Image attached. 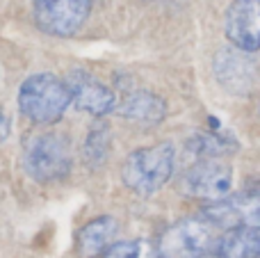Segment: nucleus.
Returning <instances> with one entry per match:
<instances>
[{
	"mask_svg": "<svg viewBox=\"0 0 260 258\" xmlns=\"http://www.w3.org/2000/svg\"><path fill=\"white\" fill-rule=\"evenodd\" d=\"M71 105V89L67 80H59L53 73H35L25 78L18 89V108L39 126H50L59 121Z\"/></svg>",
	"mask_w": 260,
	"mask_h": 258,
	"instance_id": "nucleus-1",
	"label": "nucleus"
},
{
	"mask_svg": "<svg viewBox=\"0 0 260 258\" xmlns=\"http://www.w3.org/2000/svg\"><path fill=\"white\" fill-rule=\"evenodd\" d=\"M171 174H174V146L167 142L133 151L121 167L123 183L137 195L157 192L171 178Z\"/></svg>",
	"mask_w": 260,
	"mask_h": 258,
	"instance_id": "nucleus-2",
	"label": "nucleus"
},
{
	"mask_svg": "<svg viewBox=\"0 0 260 258\" xmlns=\"http://www.w3.org/2000/svg\"><path fill=\"white\" fill-rule=\"evenodd\" d=\"M217 227L206 217H185L171 224L157 240L160 258H206L215 256Z\"/></svg>",
	"mask_w": 260,
	"mask_h": 258,
	"instance_id": "nucleus-3",
	"label": "nucleus"
},
{
	"mask_svg": "<svg viewBox=\"0 0 260 258\" xmlns=\"http://www.w3.org/2000/svg\"><path fill=\"white\" fill-rule=\"evenodd\" d=\"M71 165H73L71 144H69V140L64 135L46 133V135L35 137L25 146L23 167L39 183H53L64 178L71 172Z\"/></svg>",
	"mask_w": 260,
	"mask_h": 258,
	"instance_id": "nucleus-4",
	"label": "nucleus"
},
{
	"mask_svg": "<svg viewBox=\"0 0 260 258\" xmlns=\"http://www.w3.org/2000/svg\"><path fill=\"white\" fill-rule=\"evenodd\" d=\"M231 185H233V169L215 158H201L180 178V187L185 195L208 204L229 197Z\"/></svg>",
	"mask_w": 260,
	"mask_h": 258,
	"instance_id": "nucleus-5",
	"label": "nucleus"
},
{
	"mask_svg": "<svg viewBox=\"0 0 260 258\" xmlns=\"http://www.w3.org/2000/svg\"><path fill=\"white\" fill-rule=\"evenodd\" d=\"M94 0H32L37 25L53 37H71L82 27Z\"/></svg>",
	"mask_w": 260,
	"mask_h": 258,
	"instance_id": "nucleus-6",
	"label": "nucleus"
},
{
	"mask_svg": "<svg viewBox=\"0 0 260 258\" xmlns=\"http://www.w3.org/2000/svg\"><path fill=\"white\" fill-rule=\"evenodd\" d=\"M258 204L260 195L256 185H249L235 197H224L219 201H210L203 210V217L217 229H235V227H258Z\"/></svg>",
	"mask_w": 260,
	"mask_h": 258,
	"instance_id": "nucleus-7",
	"label": "nucleus"
},
{
	"mask_svg": "<svg viewBox=\"0 0 260 258\" xmlns=\"http://www.w3.org/2000/svg\"><path fill=\"white\" fill-rule=\"evenodd\" d=\"M253 53H244L240 48L219 50L215 57V76L224 89L231 94H253L256 89V64L249 57Z\"/></svg>",
	"mask_w": 260,
	"mask_h": 258,
	"instance_id": "nucleus-8",
	"label": "nucleus"
},
{
	"mask_svg": "<svg viewBox=\"0 0 260 258\" xmlns=\"http://www.w3.org/2000/svg\"><path fill=\"white\" fill-rule=\"evenodd\" d=\"M226 35L235 48L244 53H256L260 46L258 0H233L226 14Z\"/></svg>",
	"mask_w": 260,
	"mask_h": 258,
	"instance_id": "nucleus-9",
	"label": "nucleus"
},
{
	"mask_svg": "<svg viewBox=\"0 0 260 258\" xmlns=\"http://www.w3.org/2000/svg\"><path fill=\"white\" fill-rule=\"evenodd\" d=\"M71 89V103L82 112H89L94 117L112 112L117 99L110 87H105L101 80L87 76V73H73V78L67 82Z\"/></svg>",
	"mask_w": 260,
	"mask_h": 258,
	"instance_id": "nucleus-10",
	"label": "nucleus"
},
{
	"mask_svg": "<svg viewBox=\"0 0 260 258\" xmlns=\"http://www.w3.org/2000/svg\"><path fill=\"white\" fill-rule=\"evenodd\" d=\"M117 231H119V224L110 215H103V217H96L91 222H87L78 231V238H76L78 258H101L108 251V247L114 242Z\"/></svg>",
	"mask_w": 260,
	"mask_h": 258,
	"instance_id": "nucleus-11",
	"label": "nucleus"
},
{
	"mask_svg": "<svg viewBox=\"0 0 260 258\" xmlns=\"http://www.w3.org/2000/svg\"><path fill=\"white\" fill-rule=\"evenodd\" d=\"M114 108H117V112L123 119L142 123V126H155V123H160L167 117V103L148 89L130 91V94L123 96L121 103L114 105Z\"/></svg>",
	"mask_w": 260,
	"mask_h": 258,
	"instance_id": "nucleus-12",
	"label": "nucleus"
},
{
	"mask_svg": "<svg viewBox=\"0 0 260 258\" xmlns=\"http://www.w3.org/2000/svg\"><path fill=\"white\" fill-rule=\"evenodd\" d=\"M260 233L258 227L226 229L215 245V256L219 258H258Z\"/></svg>",
	"mask_w": 260,
	"mask_h": 258,
	"instance_id": "nucleus-13",
	"label": "nucleus"
},
{
	"mask_svg": "<svg viewBox=\"0 0 260 258\" xmlns=\"http://www.w3.org/2000/svg\"><path fill=\"white\" fill-rule=\"evenodd\" d=\"M187 149L199 158H219L235 149V142H226L219 135H197L194 140H189Z\"/></svg>",
	"mask_w": 260,
	"mask_h": 258,
	"instance_id": "nucleus-14",
	"label": "nucleus"
},
{
	"mask_svg": "<svg viewBox=\"0 0 260 258\" xmlns=\"http://www.w3.org/2000/svg\"><path fill=\"white\" fill-rule=\"evenodd\" d=\"M103 258H160L157 249L146 240H126V242H112Z\"/></svg>",
	"mask_w": 260,
	"mask_h": 258,
	"instance_id": "nucleus-15",
	"label": "nucleus"
},
{
	"mask_svg": "<svg viewBox=\"0 0 260 258\" xmlns=\"http://www.w3.org/2000/svg\"><path fill=\"white\" fill-rule=\"evenodd\" d=\"M108 146H110V133H108V126H94V131L89 133V140H87V158L89 163L94 165H101L108 155Z\"/></svg>",
	"mask_w": 260,
	"mask_h": 258,
	"instance_id": "nucleus-16",
	"label": "nucleus"
},
{
	"mask_svg": "<svg viewBox=\"0 0 260 258\" xmlns=\"http://www.w3.org/2000/svg\"><path fill=\"white\" fill-rule=\"evenodd\" d=\"M7 135H9V119L0 112V142L7 140Z\"/></svg>",
	"mask_w": 260,
	"mask_h": 258,
	"instance_id": "nucleus-17",
	"label": "nucleus"
}]
</instances>
